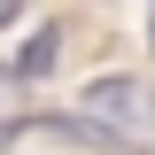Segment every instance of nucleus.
I'll return each instance as SVG.
<instances>
[{
    "label": "nucleus",
    "mask_w": 155,
    "mask_h": 155,
    "mask_svg": "<svg viewBox=\"0 0 155 155\" xmlns=\"http://www.w3.org/2000/svg\"><path fill=\"white\" fill-rule=\"evenodd\" d=\"M47 62H54V31H39L31 47H23V70H47Z\"/></svg>",
    "instance_id": "nucleus-1"
},
{
    "label": "nucleus",
    "mask_w": 155,
    "mask_h": 155,
    "mask_svg": "<svg viewBox=\"0 0 155 155\" xmlns=\"http://www.w3.org/2000/svg\"><path fill=\"white\" fill-rule=\"evenodd\" d=\"M16 8H23V0H0V23H16Z\"/></svg>",
    "instance_id": "nucleus-2"
}]
</instances>
